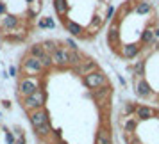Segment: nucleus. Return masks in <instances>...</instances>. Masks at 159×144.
Returning a JSON list of instances; mask_svg holds the SVG:
<instances>
[{
    "label": "nucleus",
    "mask_w": 159,
    "mask_h": 144,
    "mask_svg": "<svg viewBox=\"0 0 159 144\" xmlns=\"http://www.w3.org/2000/svg\"><path fill=\"white\" fill-rule=\"evenodd\" d=\"M34 2H41V0H34Z\"/></svg>",
    "instance_id": "nucleus-46"
},
{
    "label": "nucleus",
    "mask_w": 159,
    "mask_h": 144,
    "mask_svg": "<svg viewBox=\"0 0 159 144\" xmlns=\"http://www.w3.org/2000/svg\"><path fill=\"white\" fill-rule=\"evenodd\" d=\"M132 9H134L132 4H130V2H125V4L122 6V9H120V13H118V20H122L123 16H127V13H130Z\"/></svg>",
    "instance_id": "nucleus-32"
},
{
    "label": "nucleus",
    "mask_w": 159,
    "mask_h": 144,
    "mask_svg": "<svg viewBox=\"0 0 159 144\" xmlns=\"http://www.w3.org/2000/svg\"><path fill=\"white\" fill-rule=\"evenodd\" d=\"M138 119L136 117H132V116H129V117H123L122 121V126H123V132H130V133H134L138 128Z\"/></svg>",
    "instance_id": "nucleus-21"
},
{
    "label": "nucleus",
    "mask_w": 159,
    "mask_h": 144,
    "mask_svg": "<svg viewBox=\"0 0 159 144\" xmlns=\"http://www.w3.org/2000/svg\"><path fill=\"white\" fill-rule=\"evenodd\" d=\"M25 36H27V27H25V25H23L22 29L15 30V32H4V37H6L7 41H11V43L23 41V39H25Z\"/></svg>",
    "instance_id": "nucleus-15"
},
{
    "label": "nucleus",
    "mask_w": 159,
    "mask_h": 144,
    "mask_svg": "<svg viewBox=\"0 0 159 144\" xmlns=\"http://www.w3.org/2000/svg\"><path fill=\"white\" fill-rule=\"evenodd\" d=\"M156 27H159V18H157V22H156Z\"/></svg>",
    "instance_id": "nucleus-45"
},
{
    "label": "nucleus",
    "mask_w": 159,
    "mask_h": 144,
    "mask_svg": "<svg viewBox=\"0 0 159 144\" xmlns=\"http://www.w3.org/2000/svg\"><path fill=\"white\" fill-rule=\"evenodd\" d=\"M54 144H68V142H65V141H54Z\"/></svg>",
    "instance_id": "nucleus-42"
},
{
    "label": "nucleus",
    "mask_w": 159,
    "mask_h": 144,
    "mask_svg": "<svg viewBox=\"0 0 159 144\" xmlns=\"http://www.w3.org/2000/svg\"><path fill=\"white\" fill-rule=\"evenodd\" d=\"M43 71L45 70H43V66H41V62H39V59L30 57V55L23 57V61H22L23 77H41V73Z\"/></svg>",
    "instance_id": "nucleus-3"
},
{
    "label": "nucleus",
    "mask_w": 159,
    "mask_h": 144,
    "mask_svg": "<svg viewBox=\"0 0 159 144\" xmlns=\"http://www.w3.org/2000/svg\"><path fill=\"white\" fill-rule=\"evenodd\" d=\"M27 114H29V123L32 125V128H38V126L50 121L47 108H38V110H32V112H27Z\"/></svg>",
    "instance_id": "nucleus-7"
},
{
    "label": "nucleus",
    "mask_w": 159,
    "mask_h": 144,
    "mask_svg": "<svg viewBox=\"0 0 159 144\" xmlns=\"http://www.w3.org/2000/svg\"><path fill=\"white\" fill-rule=\"evenodd\" d=\"M6 15H7V6L0 0V16H6Z\"/></svg>",
    "instance_id": "nucleus-36"
},
{
    "label": "nucleus",
    "mask_w": 159,
    "mask_h": 144,
    "mask_svg": "<svg viewBox=\"0 0 159 144\" xmlns=\"http://www.w3.org/2000/svg\"><path fill=\"white\" fill-rule=\"evenodd\" d=\"M39 62H41V66H43L45 71H48L50 68H54V61H52V55H50V53H43V55L39 57Z\"/></svg>",
    "instance_id": "nucleus-29"
},
{
    "label": "nucleus",
    "mask_w": 159,
    "mask_h": 144,
    "mask_svg": "<svg viewBox=\"0 0 159 144\" xmlns=\"http://www.w3.org/2000/svg\"><path fill=\"white\" fill-rule=\"evenodd\" d=\"M111 93H113V87L109 86H102L98 89H93L91 91V98H93L97 103H109V98H111Z\"/></svg>",
    "instance_id": "nucleus-8"
},
{
    "label": "nucleus",
    "mask_w": 159,
    "mask_h": 144,
    "mask_svg": "<svg viewBox=\"0 0 159 144\" xmlns=\"http://www.w3.org/2000/svg\"><path fill=\"white\" fill-rule=\"evenodd\" d=\"M20 101H22V107L25 108L27 112H32V110H38V108H45V103H47V93L41 89V91L30 94V96L20 98Z\"/></svg>",
    "instance_id": "nucleus-2"
},
{
    "label": "nucleus",
    "mask_w": 159,
    "mask_h": 144,
    "mask_svg": "<svg viewBox=\"0 0 159 144\" xmlns=\"http://www.w3.org/2000/svg\"><path fill=\"white\" fill-rule=\"evenodd\" d=\"M130 144H143V142H141V141H139V139H138V137H134V139H132V141H130Z\"/></svg>",
    "instance_id": "nucleus-41"
},
{
    "label": "nucleus",
    "mask_w": 159,
    "mask_h": 144,
    "mask_svg": "<svg viewBox=\"0 0 159 144\" xmlns=\"http://www.w3.org/2000/svg\"><path fill=\"white\" fill-rule=\"evenodd\" d=\"M152 32H154V41H159V27H156V25H154Z\"/></svg>",
    "instance_id": "nucleus-39"
},
{
    "label": "nucleus",
    "mask_w": 159,
    "mask_h": 144,
    "mask_svg": "<svg viewBox=\"0 0 159 144\" xmlns=\"http://www.w3.org/2000/svg\"><path fill=\"white\" fill-rule=\"evenodd\" d=\"M113 15H115V7L109 6L107 7V15H106V20H113Z\"/></svg>",
    "instance_id": "nucleus-37"
},
{
    "label": "nucleus",
    "mask_w": 159,
    "mask_h": 144,
    "mask_svg": "<svg viewBox=\"0 0 159 144\" xmlns=\"http://www.w3.org/2000/svg\"><path fill=\"white\" fill-rule=\"evenodd\" d=\"M25 2H27V4H29V6H30V4H32V2H34V0H25Z\"/></svg>",
    "instance_id": "nucleus-43"
},
{
    "label": "nucleus",
    "mask_w": 159,
    "mask_h": 144,
    "mask_svg": "<svg viewBox=\"0 0 159 144\" xmlns=\"http://www.w3.org/2000/svg\"><path fill=\"white\" fill-rule=\"evenodd\" d=\"M95 144H113V141H111V133H109L107 126H100V128H98L97 137H95Z\"/></svg>",
    "instance_id": "nucleus-16"
},
{
    "label": "nucleus",
    "mask_w": 159,
    "mask_h": 144,
    "mask_svg": "<svg viewBox=\"0 0 159 144\" xmlns=\"http://www.w3.org/2000/svg\"><path fill=\"white\" fill-rule=\"evenodd\" d=\"M118 53H120V57H122V59H125V61H130V59H134L138 53H139V44H138V43L120 44Z\"/></svg>",
    "instance_id": "nucleus-10"
},
{
    "label": "nucleus",
    "mask_w": 159,
    "mask_h": 144,
    "mask_svg": "<svg viewBox=\"0 0 159 144\" xmlns=\"http://www.w3.org/2000/svg\"><path fill=\"white\" fill-rule=\"evenodd\" d=\"M52 125H50V121L48 123H45V125H41V126H38V128H34V132H36V135L39 137V139H47V137H50L52 135Z\"/></svg>",
    "instance_id": "nucleus-22"
},
{
    "label": "nucleus",
    "mask_w": 159,
    "mask_h": 144,
    "mask_svg": "<svg viewBox=\"0 0 159 144\" xmlns=\"http://www.w3.org/2000/svg\"><path fill=\"white\" fill-rule=\"evenodd\" d=\"M43 53H47V52L43 50V46H41V43H34L29 46V50H27V55H30V57H36L39 59Z\"/></svg>",
    "instance_id": "nucleus-25"
},
{
    "label": "nucleus",
    "mask_w": 159,
    "mask_h": 144,
    "mask_svg": "<svg viewBox=\"0 0 159 144\" xmlns=\"http://www.w3.org/2000/svg\"><path fill=\"white\" fill-rule=\"evenodd\" d=\"M102 25H104V18H102L100 15H95L93 20H91V23L88 25V30H86V32H89L91 36H95V34H97V32L102 29Z\"/></svg>",
    "instance_id": "nucleus-20"
},
{
    "label": "nucleus",
    "mask_w": 159,
    "mask_h": 144,
    "mask_svg": "<svg viewBox=\"0 0 159 144\" xmlns=\"http://www.w3.org/2000/svg\"><path fill=\"white\" fill-rule=\"evenodd\" d=\"M9 77H18V70H16V66H11V68H9Z\"/></svg>",
    "instance_id": "nucleus-38"
},
{
    "label": "nucleus",
    "mask_w": 159,
    "mask_h": 144,
    "mask_svg": "<svg viewBox=\"0 0 159 144\" xmlns=\"http://www.w3.org/2000/svg\"><path fill=\"white\" fill-rule=\"evenodd\" d=\"M2 107L4 108H11V101L9 100H2Z\"/></svg>",
    "instance_id": "nucleus-40"
},
{
    "label": "nucleus",
    "mask_w": 159,
    "mask_h": 144,
    "mask_svg": "<svg viewBox=\"0 0 159 144\" xmlns=\"http://www.w3.org/2000/svg\"><path fill=\"white\" fill-rule=\"evenodd\" d=\"M134 114H136L138 121H148V119H152V117L157 116V110L152 108V107H148V105H138Z\"/></svg>",
    "instance_id": "nucleus-11"
},
{
    "label": "nucleus",
    "mask_w": 159,
    "mask_h": 144,
    "mask_svg": "<svg viewBox=\"0 0 159 144\" xmlns=\"http://www.w3.org/2000/svg\"><path fill=\"white\" fill-rule=\"evenodd\" d=\"M13 133H15V137H16V144H27V141H25V133H23V130L20 128V126H16Z\"/></svg>",
    "instance_id": "nucleus-31"
},
{
    "label": "nucleus",
    "mask_w": 159,
    "mask_h": 144,
    "mask_svg": "<svg viewBox=\"0 0 159 144\" xmlns=\"http://www.w3.org/2000/svg\"><path fill=\"white\" fill-rule=\"evenodd\" d=\"M136 103H134V101H127V103H125V107H123V116H125V117H129V116H132L134 114V112H136Z\"/></svg>",
    "instance_id": "nucleus-30"
},
{
    "label": "nucleus",
    "mask_w": 159,
    "mask_h": 144,
    "mask_svg": "<svg viewBox=\"0 0 159 144\" xmlns=\"http://www.w3.org/2000/svg\"><path fill=\"white\" fill-rule=\"evenodd\" d=\"M107 44L111 46V50L118 53V48H120V20L111 22V27L107 30Z\"/></svg>",
    "instance_id": "nucleus-5"
},
{
    "label": "nucleus",
    "mask_w": 159,
    "mask_h": 144,
    "mask_svg": "<svg viewBox=\"0 0 159 144\" xmlns=\"http://www.w3.org/2000/svg\"><path fill=\"white\" fill-rule=\"evenodd\" d=\"M136 94L139 96V98L148 100V98L154 96V89H152L150 84H148L145 78H138V82H136Z\"/></svg>",
    "instance_id": "nucleus-12"
},
{
    "label": "nucleus",
    "mask_w": 159,
    "mask_h": 144,
    "mask_svg": "<svg viewBox=\"0 0 159 144\" xmlns=\"http://www.w3.org/2000/svg\"><path fill=\"white\" fill-rule=\"evenodd\" d=\"M41 46H43V50L47 52V53H50L52 55V53L61 46V43H57L56 39H45V41H41Z\"/></svg>",
    "instance_id": "nucleus-23"
},
{
    "label": "nucleus",
    "mask_w": 159,
    "mask_h": 144,
    "mask_svg": "<svg viewBox=\"0 0 159 144\" xmlns=\"http://www.w3.org/2000/svg\"><path fill=\"white\" fill-rule=\"evenodd\" d=\"M54 11L57 13L59 18L65 20L66 15H68V11H70V4H68V0H54Z\"/></svg>",
    "instance_id": "nucleus-17"
},
{
    "label": "nucleus",
    "mask_w": 159,
    "mask_h": 144,
    "mask_svg": "<svg viewBox=\"0 0 159 144\" xmlns=\"http://www.w3.org/2000/svg\"><path fill=\"white\" fill-rule=\"evenodd\" d=\"M82 84L88 87V89H98L102 86H107V77H106V73L102 71V70H95V71L88 73L86 77H82Z\"/></svg>",
    "instance_id": "nucleus-4"
},
{
    "label": "nucleus",
    "mask_w": 159,
    "mask_h": 144,
    "mask_svg": "<svg viewBox=\"0 0 159 144\" xmlns=\"http://www.w3.org/2000/svg\"><path fill=\"white\" fill-rule=\"evenodd\" d=\"M43 89V78L41 77H22L18 80V94L20 98L30 96Z\"/></svg>",
    "instance_id": "nucleus-1"
},
{
    "label": "nucleus",
    "mask_w": 159,
    "mask_h": 144,
    "mask_svg": "<svg viewBox=\"0 0 159 144\" xmlns=\"http://www.w3.org/2000/svg\"><path fill=\"white\" fill-rule=\"evenodd\" d=\"M156 48H159V41H156Z\"/></svg>",
    "instance_id": "nucleus-44"
},
{
    "label": "nucleus",
    "mask_w": 159,
    "mask_h": 144,
    "mask_svg": "<svg viewBox=\"0 0 159 144\" xmlns=\"http://www.w3.org/2000/svg\"><path fill=\"white\" fill-rule=\"evenodd\" d=\"M52 137H54V141H61V137H63V130L61 128H54L52 130Z\"/></svg>",
    "instance_id": "nucleus-34"
},
{
    "label": "nucleus",
    "mask_w": 159,
    "mask_h": 144,
    "mask_svg": "<svg viewBox=\"0 0 159 144\" xmlns=\"http://www.w3.org/2000/svg\"><path fill=\"white\" fill-rule=\"evenodd\" d=\"M84 59H86V57H84L79 50H77V52L70 50V52H68V68H77Z\"/></svg>",
    "instance_id": "nucleus-19"
},
{
    "label": "nucleus",
    "mask_w": 159,
    "mask_h": 144,
    "mask_svg": "<svg viewBox=\"0 0 159 144\" xmlns=\"http://www.w3.org/2000/svg\"><path fill=\"white\" fill-rule=\"evenodd\" d=\"M134 68V75L138 78H145V59H139L136 61V64L132 66Z\"/></svg>",
    "instance_id": "nucleus-28"
},
{
    "label": "nucleus",
    "mask_w": 159,
    "mask_h": 144,
    "mask_svg": "<svg viewBox=\"0 0 159 144\" xmlns=\"http://www.w3.org/2000/svg\"><path fill=\"white\" fill-rule=\"evenodd\" d=\"M23 25L22 18L16 15H11V13H7L6 16H2V22H0V29L6 30V32H15V30H18L20 27Z\"/></svg>",
    "instance_id": "nucleus-6"
},
{
    "label": "nucleus",
    "mask_w": 159,
    "mask_h": 144,
    "mask_svg": "<svg viewBox=\"0 0 159 144\" xmlns=\"http://www.w3.org/2000/svg\"><path fill=\"white\" fill-rule=\"evenodd\" d=\"M63 22H65L66 30H68L72 36H75V37H82V36H84V32H86V30H84V27H82V25L72 22V20H68V18H65Z\"/></svg>",
    "instance_id": "nucleus-14"
},
{
    "label": "nucleus",
    "mask_w": 159,
    "mask_h": 144,
    "mask_svg": "<svg viewBox=\"0 0 159 144\" xmlns=\"http://www.w3.org/2000/svg\"><path fill=\"white\" fill-rule=\"evenodd\" d=\"M134 133H130V132H123V139H125V142L127 144H130V141H132V139H134Z\"/></svg>",
    "instance_id": "nucleus-35"
},
{
    "label": "nucleus",
    "mask_w": 159,
    "mask_h": 144,
    "mask_svg": "<svg viewBox=\"0 0 159 144\" xmlns=\"http://www.w3.org/2000/svg\"><path fill=\"white\" fill-rule=\"evenodd\" d=\"M39 11H41V2H32V4L29 6V11H27L29 20H34V18L39 15Z\"/></svg>",
    "instance_id": "nucleus-27"
},
{
    "label": "nucleus",
    "mask_w": 159,
    "mask_h": 144,
    "mask_svg": "<svg viewBox=\"0 0 159 144\" xmlns=\"http://www.w3.org/2000/svg\"><path fill=\"white\" fill-rule=\"evenodd\" d=\"M38 27H39L41 30H45V29H56V22H54V18H50V16H45V18H39Z\"/></svg>",
    "instance_id": "nucleus-26"
},
{
    "label": "nucleus",
    "mask_w": 159,
    "mask_h": 144,
    "mask_svg": "<svg viewBox=\"0 0 159 144\" xmlns=\"http://www.w3.org/2000/svg\"><path fill=\"white\" fill-rule=\"evenodd\" d=\"M52 61H54V66L59 68V70L68 68V50L65 46H59L57 50L52 53Z\"/></svg>",
    "instance_id": "nucleus-9"
},
{
    "label": "nucleus",
    "mask_w": 159,
    "mask_h": 144,
    "mask_svg": "<svg viewBox=\"0 0 159 144\" xmlns=\"http://www.w3.org/2000/svg\"><path fill=\"white\" fill-rule=\"evenodd\" d=\"M152 29H154L152 25H150V27H147V29L141 32V36H139V41H141L145 46H147V44H152V43H154V32H152Z\"/></svg>",
    "instance_id": "nucleus-24"
},
{
    "label": "nucleus",
    "mask_w": 159,
    "mask_h": 144,
    "mask_svg": "<svg viewBox=\"0 0 159 144\" xmlns=\"http://www.w3.org/2000/svg\"><path fill=\"white\" fill-rule=\"evenodd\" d=\"M65 43L68 44V48H70V50H73V52L79 50V44H77V41H75V39H72V37H68Z\"/></svg>",
    "instance_id": "nucleus-33"
},
{
    "label": "nucleus",
    "mask_w": 159,
    "mask_h": 144,
    "mask_svg": "<svg viewBox=\"0 0 159 144\" xmlns=\"http://www.w3.org/2000/svg\"><path fill=\"white\" fill-rule=\"evenodd\" d=\"M134 11H136V15H139V16L150 15L152 13V4L147 2V0H139V2L134 4Z\"/></svg>",
    "instance_id": "nucleus-18"
},
{
    "label": "nucleus",
    "mask_w": 159,
    "mask_h": 144,
    "mask_svg": "<svg viewBox=\"0 0 159 144\" xmlns=\"http://www.w3.org/2000/svg\"><path fill=\"white\" fill-rule=\"evenodd\" d=\"M95 70H98V66H97V62H95V61H91V59H84V61H82L77 68H73V71L77 73L79 77H86L88 73L95 71Z\"/></svg>",
    "instance_id": "nucleus-13"
}]
</instances>
